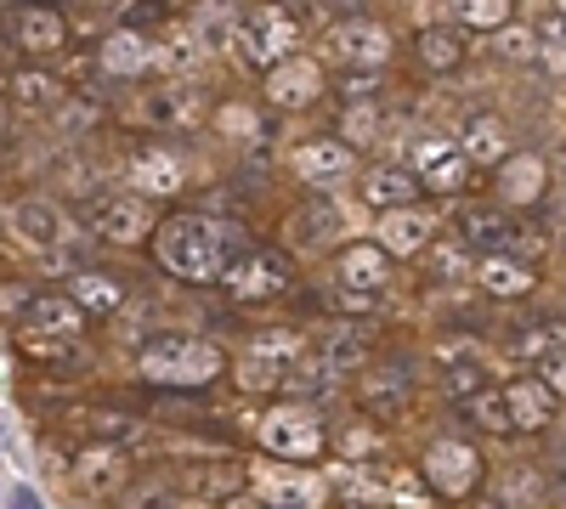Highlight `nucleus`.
Wrapping results in <instances>:
<instances>
[{"instance_id": "f257e3e1", "label": "nucleus", "mask_w": 566, "mask_h": 509, "mask_svg": "<svg viewBox=\"0 0 566 509\" xmlns=\"http://www.w3.org/2000/svg\"><path fill=\"white\" fill-rule=\"evenodd\" d=\"M250 233L216 215H170L154 226V255L181 284H227V272L250 255Z\"/></svg>"}, {"instance_id": "f03ea898", "label": "nucleus", "mask_w": 566, "mask_h": 509, "mask_svg": "<svg viewBox=\"0 0 566 509\" xmlns=\"http://www.w3.org/2000/svg\"><path fill=\"white\" fill-rule=\"evenodd\" d=\"M136 368H142V380H148V385L193 391V385H210V380L221 374L227 357H221V346L205 340V335H176V329H165V335H154V340H142Z\"/></svg>"}, {"instance_id": "7ed1b4c3", "label": "nucleus", "mask_w": 566, "mask_h": 509, "mask_svg": "<svg viewBox=\"0 0 566 509\" xmlns=\"http://www.w3.org/2000/svg\"><path fill=\"white\" fill-rule=\"evenodd\" d=\"M295 45H301V23L290 7H250V18L239 23V40H232V52H239L244 68H261L272 74L283 57H295Z\"/></svg>"}, {"instance_id": "20e7f679", "label": "nucleus", "mask_w": 566, "mask_h": 509, "mask_svg": "<svg viewBox=\"0 0 566 509\" xmlns=\"http://www.w3.org/2000/svg\"><path fill=\"white\" fill-rule=\"evenodd\" d=\"M323 442H328V436H323V420L312 413V402L261 413V447L277 453V458H317Z\"/></svg>"}, {"instance_id": "39448f33", "label": "nucleus", "mask_w": 566, "mask_h": 509, "mask_svg": "<svg viewBox=\"0 0 566 509\" xmlns=\"http://www.w3.org/2000/svg\"><path fill=\"white\" fill-rule=\"evenodd\" d=\"M352 165H357V148L346 142V136H312V142H301L290 153L295 181H301V188H317V193L340 188V181L352 176Z\"/></svg>"}, {"instance_id": "423d86ee", "label": "nucleus", "mask_w": 566, "mask_h": 509, "mask_svg": "<svg viewBox=\"0 0 566 509\" xmlns=\"http://www.w3.org/2000/svg\"><path fill=\"white\" fill-rule=\"evenodd\" d=\"M419 470H424V481H431V492L464 498V492L482 487V453L470 447V442H431Z\"/></svg>"}, {"instance_id": "0eeeda50", "label": "nucleus", "mask_w": 566, "mask_h": 509, "mask_svg": "<svg viewBox=\"0 0 566 509\" xmlns=\"http://www.w3.org/2000/svg\"><path fill=\"white\" fill-rule=\"evenodd\" d=\"M91 233H97L103 244H119V250L142 244L154 233L148 193H108V199H97V210H91Z\"/></svg>"}, {"instance_id": "6e6552de", "label": "nucleus", "mask_w": 566, "mask_h": 509, "mask_svg": "<svg viewBox=\"0 0 566 509\" xmlns=\"http://www.w3.org/2000/svg\"><path fill=\"white\" fill-rule=\"evenodd\" d=\"M328 57H335L340 68H386L391 34H386V23H374V18H346V23L328 29Z\"/></svg>"}, {"instance_id": "1a4fd4ad", "label": "nucleus", "mask_w": 566, "mask_h": 509, "mask_svg": "<svg viewBox=\"0 0 566 509\" xmlns=\"http://www.w3.org/2000/svg\"><path fill=\"white\" fill-rule=\"evenodd\" d=\"M413 170H419V181H424L431 193H464L476 159H470L459 142H442V136H419V142H413Z\"/></svg>"}, {"instance_id": "9d476101", "label": "nucleus", "mask_w": 566, "mask_h": 509, "mask_svg": "<svg viewBox=\"0 0 566 509\" xmlns=\"http://www.w3.org/2000/svg\"><path fill=\"white\" fill-rule=\"evenodd\" d=\"M12 45L29 57H57L69 45L63 12H52L45 0H12Z\"/></svg>"}, {"instance_id": "9b49d317", "label": "nucleus", "mask_w": 566, "mask_h": 509, "mask_svg": "<svg viewBox=\"0 0 566 509\" xmlns=\"http://www.w3.org/2000/svg\"><path fill=\"white\" fill-rule=\"evenodd\" d=\"M125 476H130L125 447H114V442H91V447L74 458L69 487H74L80 498H114V492L125 487Z\"/></svg>"}, {"instance_id": "f8f14e48", "label": "nucleus", "mask_w": 566, "mask_h": 509, "mask_svg": "<svg viewBox=\"0 0 566 509\" xmlns=\"http://www.w3.org/2000/svg\"><path fill=\"white\" fill-rule=\"evenodd\" d=\"M290 261H283L277 250H250L239 266L227 272V295L232 300H272V295H283L290 289Z\"/></svg>"}, {"instance_id": "ddd939ff", "label": "nucleus", "mask_w": 566, "mask_h": 509, "mask_svg": "<svg viewBox=\"0 0 566 509\" xmlns=\"http://www.w3.org/2000/svg\"><path fill=\"white\" fill-rule=\"evenodd\" d=\"M7 226H12V238L23 244V250H57L63 238H69V226H63V210L52 204V199H18L12 210H7Z\"/></svg>"}, {"instance_id": "4468645a", "label": "nucleus", "mask_w": 566, "mask_h": 509, "mask_svg": "<svg viewBox=\"0 0 566 509\" xmlns=\"http://www.w3.org/2000/svg\"><path fill=\"white\" fill-rule=\"evenodd\" d=\"M459 238L476 250V255H493V250H515V238H522V226H515L499 204H459L453 215Z\"/></svg>"}, {"instance_id": "2eb2a0df", "label": "nucleus", "mask_w": 566, "mask_h": 509, "mask_svg": "<svg viewBox=\"0 0 566 509\" xmlns=\"http://www.w3.org/2000/svg\"><path fill=\"white\" fill-rule=\"evenodd\" d=\"M85 306L74 295H34V306L23 311V335L29 340H74L85 329Z\"/></svg>"}, {"instance_id": "dca6fc26", "label": "nucleus", "mask_w": 566, "mask_h": 509, "mask_svg": "<svg viewBox=\"0 0 566 509\" xmlns=\"http://www.w3.org/2000/svg\"><path fill=\"white\" fill-rule=\"evenodd\" d=\"M335 284L363 289V295H380L391 284V250L380 238H374V244H346L340 250V266H335Z\"/></svg>"}, {"instance_id": "f3484780", "label": "nucleus", "mask_w": 566, "mask_h": 509, "mask_svg": "<svg viewBox=\"0 0 566 509\" xmlns=\"http://www.w3.org/2000/svg\"><path fill=\"white\" fill-rule=\"evenodd\" d=\"M476 284L493 295V300H522V295H533V261L527 255H515V250H493V255H482L476 261Z\"/></svg>"}, {"instance_id": "a211bd4d", "label": "nucleus", "mask_w": 566, "mask_h": 509, "mask_svg": "<svg viewBox=\"0 0 566 509\" xmlns=\"http://www.w3.org/2000/svg\"><path fill=\"white\" fill-rule=\"evenodd\" d=\"M413 57H419L424 74H453V68H464V57H470L464 23H431V29H419V34H413Z\"/></svg>"}, {"instance_id": "6ab92c4d", "label": "nucleus", "mask_w": 566, "mask_h": 509, "mask_svg": "<svg viewBox=\"0 0 566 509\" xmlns=\"http://www.w3.org/2000/svg\"><path fill=\"white\" fill-rule=\"evenodd\" d=\"M340 233H346V210L335 199H323V193L290 215V244L295 250H328Z\"/></svg>"}, {"instance_id": "aec40b11", "label": "nucleus", "mask_w": 566, "mask_h": 509, "mask_svg": "<svg viewBox=\"0 0 566 509\" xmlns=\"http://www.w3.org/2000/svg\"><path fill=\"white\" fill-rule=\"evenodd\" d=\"M357 193H363L368 210H402V204H419L424 181H419V170H408V165H380V170L363 176Z\"/></svg>"}, {"instance_id": "412c9836", "label": "nucleus", "mask_w": 566, "mask_h": 509, "mask_svg": "<svg viewBox=\"0 0 566 509\" xmlns=\"http://www.w3.org/2000/svg\"><path fill=\"white\" fill-rule=\"evenodd\" d=\"M504 396H510V413H515V431H522V436L549 431V420H555V385H549L544 374L510 380V385H504Z\"/></svg>"}, {"instance_id": "4be33fe9", "label": "nucleus", "mask_w": 566, "mask_h": 509, "mask_svg": "<svg viewBox=\"0 0 566 509\" xmlns=\"http://www.w3.org/2000/svg\"><path fill=\"white\" fill-rule=\"evenodd\" d=\"M323 91V68L312 57H283L272 74H266V97L277 108H306L312 97Z\"/></svg>"}, {"instance_id": "5701e85b", "label": "nucleus", "mask_w": 566, "mask_h": 509, "mask_svg": "<svg viewBox=\"0 0 566 509\" xmlns=\"http://www.w3.org/2000/svg\"><path fill=\"white\" fill-rule=\"evenodd\" d=\"M437 238V221L424 215L419 204H402V210H380V244L391 255H424V244Z\"/></svg>"}, {"instance_id": "b1692460", "label": "nucleus", "mask_w": 566, "mask_h": 509, "mask_svg": "<svg viewBox=\"0 0 566 509\" xmlns=\"http://www.w3.org/2000/svg\"><path fill=\"white\" fill-rule=\"evenodd\" d=\"M283 396H295V402H328V396H340V362H328V357H295L290 368H283Z\"/></svg>"}, {"instance_id": "393cba45", "label": "nucleus", "mask_w": 566, "mask_h": 509, "mask_svg": "<svg viewBox=\"0 0 566 509\" xmlns=\"http://www.w3.org/2000/svg\"><path fill=\"white\" fill-rule=\"evenodd\" d=\"M357 402H363L368 420H397L408 407V374L402 368H368L363 385H357Z\"/></svg>"}, {"instance_id": "a878e982", "label": "nucleus", "mask_w": 566, "mask_h": 509, "mask_svg": "<svg viewBox=\"0 0 566 509\" xmlns=\"http://www.w3.org/2000/svg\"><path fill=\"white\" fill-rule=\"evenodd\" d=\"M69 295H74L91 317H114V311L125 306V277H114V272H103V266H80V272L69 277Z\"/></svg>"}, {"instance_id": "bb28decb", "label": "nucleus", "mask_w": 566, "mask_h": 509, "mask_svg": "<svg viewBox=\"0 0 566 509\" xmlns=\"http://www.w3.org/2000/svg\"><path fill=\"white\" fill-rule=\"evenodd\" d=\"M544 176H549V165L538 159V153H522V159H504L499 165V181H493V188H499V199L504 204H538L544 199Z\"/></svg>"}, {"instance_id": "cd10ccee", "label": "nucleus", "mask_w": 566, "mask_h": 509, "mask_svg": "<svg viewBox=\"0 0 566 509\" xmlns=\"http://www.w3.org/2000/svg\"><path fill=\"white\" fill-rule=\"evenodd\" d=\"M566 346V322L560 317H533V322H515V329L504 335V351L515 362H544L549 351Z\"/></svg>"}, {"instance_id": "c85d7f7f", "label": "nucleus", "mask_w": 566, "mask_h": 509, "mask_svg": "<svg viewBox=\"0 0 566 509\" xmlns=\"http://www.w3.org/2000/svg\"><path fill=\"white\" fill-rule=\"evenodd\" d=\"M459 148L476 165H504L510 159V125L499 114H470L464 130H459Z\"/></svg>"}, {"instance_id": "c756f323", "label": "nucleus", "mask_w": 566, "mask_h": 509, "mask_svg": "<svg viewBox=\"0 0 566 509\" xmlns=\"http://www.w3.org/2000/svg\"><path fill=\"white\" fill-rule=\"evenodd\" d=\"M130 188L136 193H176L181 188V165H176V153H165V148H136V159H130Z\"/></svg>"}, {"instance_id": "7c9ffc66", "label": "nucleus", "mask_w": 566, "mask_h": 509, "mask_svg": "<svg viewBox=\"0 0 566 509\" xmlns=\"http://www.w3.org/2000/svg\"><path fill=\"white\" fill-rule=\"evenodd\" d=\"M476 250H470L459 233H437L431 244H424V272L437 277V284H464V277H476V261H470Z\"/></svg>"}, {"instance_id": "2f4dec72", "label": "nucleus", "mask_w": 566, "mask_h": 509, "mask_svg": "<svg viewBox=\"0 0 566 509\" xmlns=\"http://www.w3.org/2000/svg\"><path fill=\"white\" fill-rule=\"evenodd\" d=\"M187 23H193V34H199V45H205V52H227V45L239 40V23H244V18H232V7H227V0H199V7H193V18H187Z\"/></svg>"}, {"instance_id": "473e14b6", "label": "nucleus", "mask_w": 566, "mask_h": 509, "mask_svg": "<svg viewBox=\"0 0 566 509\" xmlns=\"http://www.w3.org/2000/svg\"><path fill=\"white\" fill-rule=\"evenodd\" d=\"M63 97H69V91H63L57 74H45V68H23V74H12V103H18L23 114H52Z\"/></svg>"}, {"instance_id": "72a5a7b5", "label": "nucleus", "mask_w": 566, "mask_h": 509, "mask_svg": "<svg viewBox=\"0 0 566 509\" xmlns=\"http://www.w3.org/2000/svg\"><path fill=\"white\" fill-rule=\"evenodd\" d=\"M368 351H374V340L357 329V322H328V329L317 335V357L340 362V368H363Z\"/></svg>"}, {"instance_id": "f704fd0d", "label": "nucleus", "mask_w": 566, "mask_h": 509, "mask_svg": "<svg viewBox=\"0 0 566 509\" xmlns=\"http://www.w3.org/2000/svg\"><path fill=\"white\" fill-rule=\"evenodd\" d=\"M464 407V420L476 425V431H488V436H515V413H510V396L504 391H476L470 402H459Z\"/></svg>"}, {"instance_id": "c9c22d12", "label": "nucleus", "mask_w": 566, "mask_h": 509, "mask_svg": "<svg viewBox=\"0 0 566 509\" xmlns=\"http://www.w3.org/2000/svg\"><path fill=\"white\" fill-rule=\"evenodd\" d=\"M148 63H154V52H148V40H142L130 23L114 40H103V57H97V68H108V74H142Z\"/></svg>"}, {"instance_id": "e433bc0d", "label": "nucleus", "mask_w": 566, "mask_h": 509, "mask_svg": "<svg viewBox=\"0 0 566 509\" xmlns=\"http://www.w3.org/2000/svg\"><path fill=\"white\" fill-rule=\"evenodd\" d=\"M380 130H386V103H380V97L346 103V114H340V136H346L352 148H374V142H380Z\"/></svg>"}, {"instance_id": "4c0bfd02", "label": "nucleus", "mask_w": 566, "mask_h": 509, "mask_svg": "<svg viewBox=\"0 0 566 509\" xmlns=\"http://www.w3.org/2000/svg\"><path fill=\"white\" fill-rule=\"evenodd\" d=\"M91 436L114 442V447H142V442H148V425L130 420L125 407H97V413H91Z\"/></svg>"}, {"instance_id": "58836bf2", "label": "nucleus", "mask_w": 566, "mask_h": 509, "mask_svg": "<svg viewBox=\"0 0 566 509\" xmlns=\"http://www.w3.org/2000/svg\"><path fill=\"white\" fill-rule=\"evenodd\" d=\"M442 385H448L453 402H470L476 391H488V368H482L476 357H453V362H448V374H442Z\"/></svg>"}, {"instance_id": "ea45409f", "label": "nucleus", "mask_w": 566, "mask_h": 509, "mask_svg": "<svg viewBox=\"0 0 566 509\" xmlns=\"http://www.w3.org/2000/svg\"><path fill=\"white\" fill-rule=\"evenodd\" d=\"M453 23H464V29H504L510 23V0H453Z\"/></svg>"}, {"instance_id": "a19ab883", "label": "nucleus", "mask_w": 566, "mask_h": 509, "mask_svg": "<svg viewBox=\"0 0 566 509\" xmlns=\"http://www.w3.org/2000/svg\"><path fill=\"white\" fill-rule=\"evenodd\" d=\"M493 52H499L504 63H533V57L544 52V45H538V29H504Z\"/></svg>"}, {"instance_id": "79ce46f5", "label": "nucleus", "mask_w": 566, "mask_h": 509, "mask_svg": "<svg viewBox=\"0 0 566 509\" xmlns=\"http://www.w3.org/2000/svg\"><path fill=\"white\" fill-rule=\"evenodd\" d=\"M386 85V68H340V97L346 103H368Z\"/></svg>"}, {"instance_id": "37998d69", "label": "nucleus", "mask_w": 566, "mask_h": 509, "mask_svg": "<svg viewBox=\"0 0 566 509\" xmlns=\"http://www.w3.org/2000/svg\"><path fill=\"white\" fill-rule=\"evenodd\" d=\"M250 351H255V357H272V362H295V357H301V340H295V335H255Z\"/></svg>"}, {"instance_id": "c03bdc74", "label": "nucleus", "mask_w": 566, "mask_h": 509, "mask_svg": "<svg viewBox=\"0 0 566 509\" xmlns=\"http://www.w3.org/2000/svg\"><path fill=\"white\" fill-rule=\"evenodd\" d=\"M0 306H7V322H18V317L34 306V289L23 284V277H7V289H0Z\"/></svg>"}, {"instance_id": "a18cd8bd", "label": "nucleus", "mask_w": 566, "mask_h": 509, "mask_svg": "<svg viewBox=\"0 0 566 509\" xmlns=\"http://www.w3.org/2000/svg\"><path fill=\"white\" fill-rule=\"evenodd\" d=\"M538 374L555 385V396H566V346H560V351H549V357L538 362Z\"/></svg>"}, {"instance_id": "49530a36", "label": "nucleus", "mask_w": 566, "mask_h": 509, "mask_svg": "<svg viewBox=\"0 0 566 509\" xmlns=\"http://www.w3.org/2000/svg\"><path fill=\"white\" fill-rule=\"evenodd\" d=\"M91 119H97V114H91L85 103H63V108H57V125H63V130H85Z\"/></svg>"}, {"instance_id": "de8ad7c7", "label": "nucleus", "mask_w": 566, "mask_h": 509, "mask_svg": "<svg viewBox=\"0 0 566 509\" xmlns=\"http://www.w3.org/2000/svg\"><path fill=\"white\" fill-rule=\"evenodd\" d=\"M555 215H560V221H566V181H560V204H555Z\"/></svg>"}, {"instance_id": "09e8293b", "label": "nucleus", "mask_w": 566, "mask_h": 509, "mask_svg": "<svg viewBox=\"0 0 566 509\" xmlns=\"http://www.w3.org/2000/svg\"><path fill=\"white\" fill-rule=\"evenodd\" d=\"M555 170H560V181H566V148H560V159H555Z\"/></svg>"}, {"instance_id": "8fccbe9b", "label": "nucleus", "mask_w": 566, "mask_h": 509, "mask_svg": "<svg viewBox=\"0 0 566 509\" xmlns=\"http://www.w3.org/2000/svg\"><path fill=\"white\" fill-rule=\"evenodd\" d=\"M549 7H555V12H560V18H566V0H549Z\"/></svg>"}, {"instance_id": "3c124183", "label": "nucleus", "mask_w": 566, "mask_h": 509, "mask_svg": "<svg viewBox=\"0 0 566 509\" xmlns=\"http://www.w3.org/2000/svg\"><path fill=\"white\" fill-rule=\"evenodd\" d=\"M165 7H170V0H165Z\"/></svg>"}]
</instances>
